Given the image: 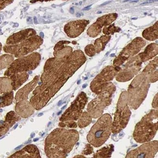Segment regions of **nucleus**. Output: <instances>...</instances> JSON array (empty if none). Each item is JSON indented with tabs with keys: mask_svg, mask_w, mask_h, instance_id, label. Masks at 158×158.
<instances>
[{
	"mask_svg": "<svg viewBox=\"0 0 158 158\" xmlns=\"http://www.w3.org/2000/svg\"><path fill=\"white\" fill-rule=\"evenodd\" d=\"M114 150V147L111 144L103 147L98 150L93 155V158H110Z\"/></svg>",
	"mask_w": 158,
	"mask_h": 158,
	"instance_id": "aec40b11",
	"label": "nucleus"
},
{
	"mask_svg": "<svg viewBox=\"0 0 158 158\" xmlns=\"http://www.w3.org/2000/svg\"><path fill=\"white\" fill-rule=\"evenodd\" d=\"M87 85H84L83 86V88H85V87H87Z\"/></svg>",
	"mask_w": 158,
	"mask_h": 158,
	"instance_id": "4c0bfd02",
	"label": "nucleus"
},
{
	"mask_svg": "<svg viewBox=\"0 0 158 158\" xmlns=\"http://www.w3.org/2000/svg\"><path fill=\"white\" fill-rule=\"evenodd\" d=\"M85 61V56L80 51L65 57L48 60L45 64L41 83L33 92L30 100L34 108L40 110L45 107Z\"/></svg>",
	"mask_w": 158,
	"mask_h": 158,
	"instance_id": "f257e3e1",
	"label": "nucleus"
},
{
	"mask_svg": "<svg viewBox=\"0 0 158 158\" xmlns=\"http://www.w3.org/2000/svg\"><path fill=\"white\" fill-rule=\"evenodd\" d=\"M115 73L114 69H106L93 80L91 83V89L93 92L98 94L106 82L114 78Z\"/></svg>",
	"mask_w": 158,
	"mask_h": 158,
	"instance_id": "f8f14e48",
	"label": "nucleus"
},
{
	"mask_svg": "<svg viewBox=\"0 0 158 158\" xmlns=\"http://www.w3.org/2000/svg\"><path fill=\"white\" fill-rule=\"evenodd\" d=\"M158 150V141H151L131 150L125 158H154Z\"/></svg>",
	"mask_w": 158,
	"mask_h": 158,
	"instance_id": "9b49d317",
	"label": "nucleus"
},
{
	"mask_svg": "<svg viewBox=\"0 0 158 158\" xmlns=\"http://www.w3.org/2000/svg\"><path fill=\"white\" fill-rule=\"evenodd\" d=\"M59 127L61 128H76L77 127V123L75 121L61 122L59 123Z\"/></svg>",
	"mask_w": 158,
	"mask_h": 158,
	"instance_id": "393cba45",
	"label": "nucleus"
},
{
	"mask_svg": "<svg viewBox=\"0 0 158 158\" xmlns=\"http://www.w3.org/2000/svg\"><path fill=\"white\" fill-rule=\"evenodd\" d=\"M41 60V56L38 53H33L27 56L18 58L10 64L5 72V77L20 73L31 71L36 69Z\"/></svg>",
	"mask_w": 158,
	"mask_h": 158,
	"instance_id": "423d86ee",
	"label": "nucleus"
},
{
	"mask_svg": "<svg viewBox=\"0 0 158 158\" xmlns=\"http://www.w3.org/2000/svg\"><path fill=\"white\" fill-rule=\"evenodd\" d=\"M40 38H43L44 37V34L43 33H40Z\"/></svg>",
	"mask_w": 158,
	"mask_h": 158,
	"instance_id": "c9c22d12",
	"label": "nucleus"
},
{
	"mask_svg": "<svg viewBox=\"0 0 158 158\" xmlns=\"http://www.w3.org/2000/svg\"><path fill=\"white\" fill-rule=\"evenodd\" d=\"M29 74L27 72L15 73L9 77L11 81L13 90L18 89L28 79Z\"/></svg>",
	"mask_w": 158,
	"mask_h": 158,
	"instance_id": "6ab92c4d",
	"label": "nucleus"
},
{
	"mask_svg": "<svg viewBox=\"0 0 158 158\" xmlns=\"http://www.w3.org/2000/svg\"><path fill=\"white\" fill-rule=\"evenodd\" d=\"M14 99V93L13 91L0 95V108L10 105Z\"/></svg>",
	"mask_w": 158,
	"mask_h": 158,
	"instance_id": "4be33fe9",
	"label": "nucleus"
},
{
	"mask_svg": "<svg viewBox=\"0 0 158 158\" xmlns=\"http://www.w3.org/2000/svg\"><path fill=\"white\" fill-rule=\"evenodd\" d=\"M2 49V44L0 43V52L1 51Z\"/></svg>",
	"mask_w": 158,
	"mask_h": 158,
	"instance_id": "e433bc0d",
	"label": "nucleus"
},
{
	"mask_svg": "<svg viewBox=\"0 0 158 158\" xmlns=\"http://www.w3.org/2000/svg\"><path fill=\"white\" fill-rule=\"evenodd\" d=\"M73 158H87L83 156V155H76L75 157H73Z\"/></svg>",
	"mask_w": 158,
	"mask_h": 158,
	"instance_id": "7c9ffc66",
	"label": "nucleus"
},
{
	"mask_svg": "<svg viewBox=\"0 0 158 158\" xmlns=\"http://www.w3.org/2000/svg\"><path fill=\"white\" fill-rule=\"evenodd\" d=\"M8 158H41L37 146L29 144L19 151L13 154Z\"/></svg>",
	"mask_w": 158,
	"mask_h": 158,
	"instance_id": "4468645a",
	"label": "nucleus"
},
{
	"mask_svg": "<svg viewBox=\"0 0 158 158\" xmlns=\"http://www.w3.org/2000/svg\"><path fill=\"white\" fill-rule=\"evenodd\" d=\"M34 22L35 23H37V18H36V17H35L34 18Z\"/></svg>",
	"mask_w": 158,
	"mask_h": 158,
	"instance_id": "f704fd0d",
	"label": "nucleus"
},
{
	"mask_svg": "<svg viewBox=\"0 0 158 158\" xmlns=\"http://www.w3.org/2000/svg\"><path fill=\"white\" fill-rule=\"evenodd\" d=\"M15 111L20 117L26 118L33 114L35 109L29 101L24 100L17 103Z\"/></svg>",
	"mask_w": 158,
	"mask_h": 158,
	"instance_id": "a211bd4d",
	"label": "nucleus"
},
{
	"mask_svg": "<svg viewBox=\"0 0 158 158\" xmlns=\"http://www.w3.org/2000/svg\"><path fill=\"white\" fill-rule=\"evenodd\" d=\"M149 84L144 76L140 75L134 79L130 86L129 102L130 105L134 109L139 107L147 95Z\"/></svg>",
	"mask_w": 158,
	"mask_h": 158,
	"instance_id": "1a4fd4ad",
	"label": "nucleus"
},
{
	"mask_svg": "<svg viewBox=\"0 0 158 158\" xmlns=\"http://www.w3.org/2000/svg\"><path fill=\"white\" fill-rule=\"evenodd\" d=\"M92 118L87 112H83L78 119L77 125L80 128H84L91 124Z\"/></svg>",
	"mask_w": 158,
	"mask_h": 158,
	"instance_id": "b1692460",
	"label": "nucleus"
},
{
	"mask_svg": "<svg viewBox=\"0 0 158 158\" xmlns=\"http://www.w3.org/2000/svg\"><path fill=\"white\" fill-rule=\"evenodd\" d=\"M115 89V87L112 83L107 84L99 93L98 97L89 104L88 113L92 118L101 117L105 108L110 104V98Z\"/></svg>",
	"mask_w": 158,
	"mask_h": 158,
	"instance_id": "39448f33",
	"label": "nucleus"
},
{
	"mask_svg": "<svg viewBox=\"0 0 158 158\" xmlns=\"http://www.w3.org/2000/svg\"><path fill=\"white\" fill-rule=\"evenodd\" d=\"M92 5H90V6H87V7H85V8H84L83 9V10H88L90 7H91Z\"/></svg>",
	"mask_w": 158,
	"mask_h": 158,
	"instance_id": "2f4dec72",
	"label": "nucleus"
},
{
	"mask_svg": "<svg viewBox=\"0 0 158 158\" xmlns=\"http://www.w3.org/2000/svg\"><path fill=\"white\" fill-rule=\"evenodd\" d=\"M39 79V76H36L30 82L19 89L16 94L15 100L18 102L27 100L28 98L29 94L36 87Z\"/></svg>",
	"mask_w": 158,
	"mask_h": 158,
	"instance_id": "f3484780",
	"label": "nucleus"
},
{
	"mask_svg": "<svg viewBox=\"0 0 158 158\" xmlns=\"http://www.w3.org/2000/svg\"><path fill=\"white\" fill-rule=\"evenodd\" d=\"M13 91L11 81L9 77H0V94H4Z\"/></svg>",
	"mask_w": 158,
	"mask_h": 158,
	"instance_id": "412c9836",
	"label": "nucleus"
},
{
	"mask_svg": "<svg viewBox=\"0 0 158 158\" xmlns=\"http://www.w3.org/2000/svg\"><path fill=\"white\" fill-rule=\"evenodd\" d=\"M70 11L71 14H73L74 12H75V11H74V8H73V7H71V8H70Z\"/></svg>",
	"mask_w": 158,
	"mask_h": 158,
	"instance_id": "473e14b6",
	"label": "nucleus"
},
{
	"mask_svg": "<svg viewBox=\"0 0 158 158\" xmlns=\"http://www.w3.org/2000/svg\"><path fill=\"white\" fill-rule=\"evenodd\" d=\"M128 97L127 94H122L117 105V110L115 114L112 123L111 132L114 134L119 133L126 127L130 120L131 111L127 105Z\"/></svg>",
	"mask_w": 158,
	"mask_h": 158,
	"instance_id": "0eeeda50",
	"label": "nucleus"
},
{
	"mask_svg": "<svg viewBox=\"0 0 158 158\" xmlns=\"http://www.w3.org/2000/svg\"><path fill=\"white\" fill-rule=\"evenodd\" d=\"M158 110H153L138 123L133 134L136 142L144 143L151 142L158 131Z\"/></svg>",
	"mask_w": 158,
	"mask_h": 158,
	"instance_id": "7ed1b4c3",
	"label": "nucleus"
},
{
	"mask_svg": "<svg viewBox=\"0 0 158 158\" xmlns=\"http://www.w3.org/2000/svg\"><path fill=\"white\" fill-rule=\"evenodd\" d=\"M88 98L83 92L80 93L75 101L72 103L68 109L64 112L60 118L61 122L75 121L78 120L82 114L83 110L85 107Z\"/></svg>",
	"mask_w": 158,
	"mask_h": 158,
	"instance_id": "9d476101",
	"label": "nucleus"
},
{
	"mask_svg": "<svg viewBox=\"0 0 158 158\" xmlns=\"http://www.w3.org/2000/svg\"><path fill=\"white\" fill-rule=\"evenodd\" d=\"M79 139L74 129L57 128L50 133L45 141V152L48 158H66Z\"/></svg>",
	"mask_w": 158,
	"mask_h": 158,
	"instance_id": "f03ea898",
	"label": "nucleus"
},
{
	"mask_svg": "<svg viewBox=\"0 0 158 158\" xmlns=\"http://www.w3.org/2000/svg\"><path fill=\"white\" fill-rule=\"evenodd\" d=\"M94 152V149L92 145L89 143L86 144L85 148L82 152V154L84 155H89L92 154Z\"/></svg>",
	"mask_w": 158,
	"mask_h": 158,
	"instance_id": "a878e982",
	"label": "nucleus"
},
{
	"mask_svg": "<svg viewBox=\"0 0 158 158\" xmlns=\"http://www.w3.org/2000/svg\"><path fill=\"white\" fill-rule=\"evenodd\" d=\"M85 52H86V54L89 56L94 55V51L92 45H89L88 46H87L85 48Z\"/></svg>",
	"mask_w": 158,
	"mask_h": 158,
	"instance_id": "cd10ccee",
	"label": "nucleus"
},
{
	"mask_svg": "<svg viewBox=\"0 0 158 158\" xmlns=\"http://www.w3.org/2000/svg\"><path fill=\"white\" fill-rule=\"evenodd\" d=\"M112 123V117L109 114L101 116L87 135V140L89 144L99 148L105 143L111 134Z\"/></svg>",
	"mask_w": 158,
	"mask_h": 158,
	"instance_id": "20e7f679",
	"label": "nucleus"
},
{
	"mask_svg": "<svg viewBox=\"0 0 158 158\" xmlns=\"http://www.w3.org/2000/svg\"><path fill=\"white\" fill-rule=\"evenodd\" d=\"M81 16V14L79 13H77V14H76V17H80V16Z\"/></svg>",
	"mask_w": 158,
	"mask_h": 158,
	"instance_id": "72a5a7b5",
	"label": "nucleus"
},
{
	"mask_svg": "<svg viewBox=\"0 0 158 158\" xmlns=\"http://www.w3.org/2000/svg\"><path fill=\"white\" fill-rule=\"evenodd\" d=\"M155 1H148L146 2H143L142 4H140V5H145V4H150L152 2H154Z\"/></svg>",
	"mask_w": 158,
	"mask_h": 158,
	"instance_id": "c756f323",
	"label": "nucleus"
},
{
	"mask_svg": "<svg viewBox=\"0 0 158 158\" xmlns=\"http://www.w3.org/2000/svg\"><path fill=\"white\" fill-rule=\"evenodd\" d=\"M13 2V1L10 0H1L0 1V11L4 9L7 6L12 4Z\"/></svg>",
	"mask_w": 158,
	"mask_h": 158,
	"instance_id": "bb28decb",
	"label": "nucleus"
},
{
	"mask_svg": "<svg viewBox=\"0 0 158 158\" xmlns=\"http://www.w3.org/2000/svg\"><path fill=\"white\" fill-rule=\"evenodd\" d=\"M43 43V39L36 35L19 44L6 45L3 47V50L6 53H9L14 57L20 58L38 49Z\"/></svg>",
	"mask_w": 158,
	"mask_h": 158,
	"instance_id": "6e6552de",
	"label": "nucleus"
},
{
	"mask_svg": "<svg viewBox=\"0 0 158 158\" xmlns=\"http://www.w3.org/2000/svg\"><path fill=\"white\" fill-rule=\"evenodd\" d=\"M21 119V117L16 112L10 111L8 112L6 115L5 120L0 126V137L7 133L10 128Z\"/></svg>",
	"mask_w": 158,
	"mask_h": 158,
	"instance_id": "dca6fc26",
	"label": "nucleus"
},
{
	"mask_svg": "<svg viewBox=\"0 0 158 158\" xmlns=\"http://www.w3.org/2000/svg\"><path fill=\"white\" fill-rule=\"evenodd\" d=\"M158 98H156V96H155V98L153 102V107L154 108H156L157 109L158 108Z\"/></svg>",
	"mask_w": 158,
	"mask_h": 158,
	"instance_id": "c85d7f7f",
	"label": "nucleus"
},
{
	"mask_svg": "<svg viewBox=\"0 0 158 158\" xmlns=\"http://www.w3.org/2000/svg\"><path fill=\"white\" fill-rule=\"evenodd\" d=\"M14 60V56L10 54H5L0 56V70L8 68Z\"/></svg>",
	"mask_w": 158,
	"mask_h": 158,
	"instance_id": "5701e85b",
	"label": "nucleus"
},
{
	"mask_svg": "<svg viewBox=\"0 0 158 158\" xmlns=\"http://www.w3.org/2000/svg\"><path fill=\"white\" fill-rule=\"evenodd\" d=\"M36 35V32L34 29H27L11 35L6 40V44L7 45L16 44Z\"/></svg>",
	"mask_w": 158,
	"mask_h": 158,
	"instance_id": "2eb2a0df",
	"label": "nucleus"
},
{
	"mask_svg": "<svg viewBox=\"0 0 158 158\" xmlns=\"http://www.w3.org/2000/svg\"><path fill=\"white\" fill-rule=\"evenodd\" d=\"M88 23L89 21L86 20H78L70 22L64 27V31L69 37L76 38L83 32Z\"/></svg>",
	"mask_w": 158,
	"mask_h": 158,
	"instance_id": "ddd939ff",
	"label": "nucleus"
}]
</instances>
